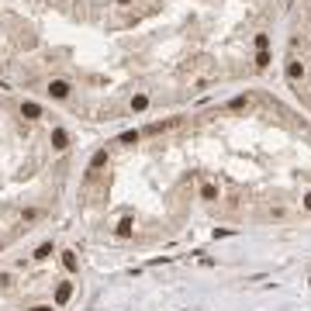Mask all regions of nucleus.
I'll list each match as a JSON object with an SVG mask.
<instances>
[{
    "label": "nucleus",
    "mask_w": 311,
    "mask_h": 311,
    "mask_svg": "<svg viewBox=\"0 0 311 311\" xmlns=\"http://www.w3.org/2000/svg\"><path fill=\"white\" fill-rule=\"evenodd\" d=\"M49 142H52V149H56V152H66V149H69V135H66L62 128H52Z\"/></svg>",
    "instance_id": "20e7f679"
},
{
    "label": "nucleus",
    "mask_w": 311,
    "mask_h": 311,
    "mask_svg": "<svg viewBox=\"0 0 311 311\" xmlns=\"http://www.w3.org/2000/svg\"><path fill=\"white\" fill-rule=\"evenodd\" d=\"M69 301H73V284H69V280H62V284L56 287V301H52V304H56V308H66Z\"/></svg>",
    "instance_id": "f03ea898"
},
{
    "label": "nucleus",
    "mask_w": 311,
    "mask_h": 311,
    "mask_svg": "<svg viewBox=\"0 0 311 311\" xmlns=\"http://www.w3.org/2000/svg\"><path fill=\"white\" fill-rule=\"evenodd\" d=\"M145 107H149V94H135V97L128 100V111H132V114H142Z\"/></svg>",
    "instance_id": "0eeeda50"
},
{
    "label": "nucleus",
    "mask_w": 311,
    "mask_h": 311,
    "mask_svg": "<svg viewBox=\"0 0 311 311\" xmlns=\"http://www.w3.org/2000/svg\"><path fill=\"white\" fill-rule=\"evenodd\" d=\"M45 97H52V100H69V97H73V83L62 80V76H52V80H45Z\"/></svg>",
    "instance_id": "f257e3e1"
},
{
    "label": "nucleus",
    "mask_w": 311,
    "mask_h": 311,
    "mask_svg": "<svg viewBox=\"0 0 311 311\" xmlns=\"http://www.w3.org/2000/svg\"><path fill=\"white\" fill-rule=\"evenodd\" d=\"M253 42H256V52H263V49H270V35H266V31H259Z\"/></svg>",
    "instance_id": "9b49d317"
},
{
    "label": "nucleus",
    "mask_w": 311,
    "mask_h": 311,
    "mask_svg": "<svg viewBox=\"0 0 311 311\" xmlns=\"http://www.w3.org/2000/svg\"><path fill=\"white\" fill-rule=\"evenodd\" d=\"M228 107H235V111H239V107H249V97H235V100H232Z\"/></svg>",
    "instance_id": "4468645a"
},
{
    "label": "nucleus",
    "mask_w": 311,
    "mask_h": 311,
    "mask_svg": "<svg viewBox=\"0 0 311 311\" xmlns=\"http://www.w3.org/2000/svg\"><path fill=\"white\" fill-rule=\"evenodd\" d=\"M114 4H118V7H132V4H135V0H114Z\"/></svg>",
    "instance_id": "a211bd4d"
},
{
    "label": "nucleus",
    "mask_w": 311,
    "mask_h": 311,
    "mask_svg": "<svg viewBox=\"0 0 311 311\" xmlns=\"http://www.w3.org/2000/svg\"><path fill=\"white\" fill-rule=\"evenodd\" d=\"M28 311H56V304H31Z\"/></svg>",
    "instance_id": "dca6fc26"
},
{
    "label": "nucleus",
    "mask_w": 311,
    "mask_h": 311,
    "mask_svg": "<svg viewBox=\"0 0 311 311\" xmlns=\"http://www.w3.org/2000/svg\"><path fill=\"white\" fill-rule=\"evenodd\" d=\"M59 256H62V266L69 270V273H76V270H80V259H76V253L66 249V253H59Z\"/></svg>",
    "instance_id": "9d476101"
},
{
    "label": "nucleus",
    "mask_w": 311,
    "mask_h": 311,
    "mask_svg": "<svg viewBox=\"0 0 311 311\" xmlns=\"http://www.w3.org/2000/svg\"><path fill=\"white\" fill-rule=\"evenodd\" d=\"M266 66H270V49L256 52V69H266Z\"/></svg>",
    "instance_id": "f8f14e48"
},
{
    "label": "nucleus",
    "mask_w": 311,
    "mask_h": 311,
    "mask_svg": "<svg viewBox=\"0 0 311 311\" xmlns=\"http://www.w3.org/2000/svg\"><path fill=\"white\" fill-rule=\"evenodd\" d=\"M138 138H142V135H138V132H125V135H121V142H125V145H135V142H138Z\"/></svg>",
    "instance_id": "ddd939ff"
},
{
    "label": "nucleus",
    "mask_w": 311,
    "mask_h": 311,
    "mask_svg": "<svg viewBox=\"0 0 311 311\" xmlns=\"http://www.w3.org/2000/svg\"><path fill=\"white\" fill-rule=\"evenodd\" d=\"M287 80H291V83H301V80H304V62H301V59H291V62H287Z\"/></svg>",
    "instance_id": "39448f33"
},
{
    "label": "nucleus",
    "mask_w": 311,
    "mask_h": 311,
    "mask_svg": "<svg viewBox=\"0 0 311 311\" xmlns=\"http://www.w3.org/2000/svg\"><path fill=\"white\" fill-rule=\"evenodd\" d=\"M18 111H21V118H24V121H38V118H42V107H38L35 100H21Z\"/></svg>",
    "instance_id": "7ed1b4c3"
},
{
    "label": "nucleus",
    "mask_w": 311,
    "mask_h": 311,
    "mask_svg": "<svg viewBox=\"0 0 311 311\" xmlns=\"http://www.w3.org/2000/svg\"><path fill=\"white\" fill-rule=\"evenodd\" d=\"M301 208H304V211H311V190H308L304 197H301Z\"/></svg>",
    "instance_id": "f3484780"
},
{
    "label": "nucleus",
    "mask_w": 311,
    "mask_h": 311,
    "mask_svg": "<svg viewBox=\"0 0 311 311\" xmlns=\"http://www.w3.org/2000/svg\"><path fill=\"white\" fill-rule=\"evenodd\" d=\"M132 232H135V221H132V218L125 214V218L118 221V228H114V235H118V239H128V235H132Z\"/></svg>",
    "instance_id": "423d86ee"
},
{
    "label": "nucleus",
    "mask_w": 311,
    "mask_h": 311,
    "mask_svg": "<svg viewBox=\"0 0 311 311\" xmlns=\"http://www.w3.org/2000/svg\"><path fill=\"white\" fill-rule=\"evenodd\" d=\"M38 214H42V211H38V208H31V211H24V214H21V221H35Z\"/></svg>",
    "instance_id": "2eb2a0df"
},
{
    "label": "nucleus",
    "mask_w": 311,
    "mask_h": 311,
    "mask_svg": "<svg viewBox=\"0 0 311 311\" xmlns=\"http://www.w3.org/2000/svg\"><path fill=\"white\" fill-rule=\"evenodd\" d=\"M201 201H208V204L218 201V183H201Z\"/></svg>",
    "instance_id": "6e6552de"
},
{
    "label": "nucleus",
    "mask_w": 311,
    "mask_h": 311,
    "mask_svg": "<svg viewBox=\"0 0 311 311\" xmlns=\"http://www.w3.org/2000/svg\"><path fill=\"white\" fill-rule=\"evenodd\" d=\"M52 253H56V246H52V242H42V246H38V249L31 253V259H38V263H42V259H49Z\"/></svg>",
    "instance_id": "1a4fd4ad"
},
{
    "label": "nucleus",
    "mask_w": 311,
    "mask_h": 311,
    "mask_svg": "<svg viewBox=\"0 0 311 311\" xmlns=\"http://www.w3.org/2000/svg\"><path fill=\"white\" fill-rule=\"evenodd\" d=\"M0 249H4V239H0Z\"/></svg>",
    "instance_id": "6ab92c4d"
}]
</instances>
